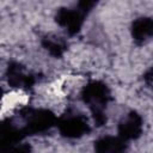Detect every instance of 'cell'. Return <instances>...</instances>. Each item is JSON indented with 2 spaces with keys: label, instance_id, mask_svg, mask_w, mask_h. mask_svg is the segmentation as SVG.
<instances>
[{
  "label": "cell",
  "instance_id": "1",
  "mask_svg": "<svg viewBox=\"0 0 153 153\" xmlns=\"http://www.w3.org/2000/svg\"><path fill=\"white\" fill-rule=\"evenodd\" d=\"M82 102L88 105L96 126L100 127L106 123L105 109L111 99V92L108 85L100 80L87 82L81 91Z\"/></svg>",
  "mask_w": 153,
  "mask_h": 153
},
{
  "label": "cell",
  "instance_id": "2",
  "mask_svg": "<svg viewBox=\"0 0 153 153\" xmlns=\"http://www.w3.org/2000/svg\"><path fill=\"white\" fill-rule=\"evenodd\" d=\"M22 118L24 121L23 131L25 135H38L50 130L56 126L57 118L48 109H33L26 108L22 111Z\"/></svg>",
  "mask_w": 153,
  "mask_h": 153
},
{
  "label": "cell",
  "instance_id": "3",
  "mask_svg": "<svg viewBox=\"0 0 153 153\" xmlns=\"http://www.w3.org/2000/svg\"><path fill=\"white\" fill-rule=\"evenodd\" d=\"M56 126L60 134L67 139H79L87 135L91 130L85 115L75 110H68L60 118H57Z\"/></svg>",
  "mask_w": 153,
  "mask_h": 153
},
{
  "label": "cell",
  "instance_id": "4",
  "mask_svg": "<svg viewBox=\"0 0 153 153\" xmlns=\"http://www.w3.org/2000/svg\"><path fill=\"white\" fill-rule=\"evenodd\" d=\"M86 13L78 7H61L55 14V20L61 27L66 30L68 35L73 36L80 31Z\"/></svg>",
  "mask_w": 153,
  "mask_h": 153
},
{
  "label": "cell",
  "instance_id": "5",
  "mask_svg": "<svg viewBox=\"0 0 153 153\" xmlns=\"http://www.w3.org/2000/svg\"><path fill=\"white\" fill-rule=\"evenodd\" d=\"M118 136L124 141L136 140L143 130V120L136 111H129L118 123Z\"/></svg>",
  "mask_w": 153,
  "mask_h": 153
},
{
  "label": "cell",
  "instance_id": "6",
  "mask_svg": "<svg viewBox=\"0 0 153 153\" xmlns=\"http://www.w3.org/2000/svg\"><path fill=\"white\" fill-rule=\"evenodd\" d=\"M7 81L12 87L17 88H31L35 84V76L29 73L20 63L18 62H11L7 66L6 71Z\"/></svg>",
  "mask_w": 153,
  "mask_h": 153
},
{
  "label": "cell",
  "instance_id": "7",
  "mask_svg": "<svg viewBox=\"0 0 153 153\" xmlns=\"http://www.w3.org/2000/svg\"><path fill=\"white\" fill-rule=\"evenodd\" d=\"M25 136L23 128L7 118L0 122V151L20 143Z\"/></svg>",
  "mask_w": 153,
  "mask_h": 153
},
{
  "label": "cell",
  "instance_id": "8",
  "mask_svg": "<svg viewBox=\"0 0 153 153\" xmlns=\"http://www.w3.org/2000/svg\"><path fill=\"white\" fill-rule=\"evenodd\" d=\"M127 141L120 136L105 135L94 142V153H124Z\"/></svg>",
  "mask_w": 153,
  "mask_h": 153
},
{
  "label": "cell",
  "instance_id": "9",
  "mask_svg": "<svg viewBox=\"0 0 153 153\" xmlns=\"http://www.w3.org/2000/svg\"><path fill=\"white\" fill-rule=\"evenodd\" d=\"M131 37L137 44L146 43L153 35V20L149 17L136 18L130 27Z\"/></svg>",
  "mask_w": 153,
  "mask_h": 153
},
{
  "label": "cell",
  "instance_id": "10",
  "mask_svg": "<svg viewBox=\"0 0 153 153\" xmlns=\"http://www.w3.org/2000/svg\"><path fill=\"white\" fill-rule=\"evenodd\" d=\"M43 48L54 57H61L67 50V42L56 35H47L42 38Z\"/></svg>",
  "mask_w": 153,
  "mask_h": 153
},
{
  "label": "cell",
  "instance_id": "11",
  "mask_svg": "<svg viewBox=\"0 0 153 153\" xmlns=\"http://www.w3.org/2000/svg\"><path fill=\"white\" fill-rule=\"evenodd\" d=\"M0 153H31V148L26 143H18L10 148L0 151Z\"/></svg>",
  "mask_w": 153,
  "mask_h": 153
},
{
  "label": "cell",
  "instance_id": "12",
  "mask_svg": "<svg viewBox=\"0 0 153 153\" xmlns=\"http://www.w3.org/2000/svg\"><path fill=\"white\" fill-rule=\"evenodd\" d=\"M1 98H2V88L0 87V102H1Z\"/></svg>",
  "mask_w": 153,
  "mask_h": 153
}]
</instances>
